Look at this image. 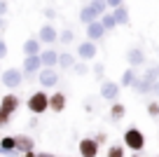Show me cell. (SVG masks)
<instances>
[{"instance_id": "6da1fadb", "label": "cell", "mask_w": 159, "mask_h": 157, "mask_svg": "<svg viewBox=\"0 0 159 157\" xmlns=\"http://www.w3.org/2000/svg\"><path fill=\"white\" fill-rule=\"evenodd\" d=\"M26 106H28V110L33 115H42L49 110V94L47 92H33L28 96V101H26Z\"/></svg>"}, {"instance_id": "7a4b0ae2", "label": "cell", "mask_w": 159, "mask_h": 157, "mask_svg": "<svg viewBox=\"0 0 159 157\" xmlns=\"http://www.w3.org/2000/svg\"><path fill=\"white\" fill-rule=\"evenodd\" d=\"M124 145L134 152H140L145 148V134L140 131L138 127H129L124 131Z\"/></svg>"}, {"instance_id": "3957f363", "label": "cell", "mask_w": 159, "mask_h": 157, "mask_svg": "<svg viewBox=\"0 0 159 157\" xmlns=\"http://www.w3.org/2000/svg\"><path fill=\"white\" fill-rule=\"evenodd\" d=\"M154 82H157V78L148 70L143 78H136V80H134L131 89H134L136 94H150V92H152V87H154Z\"/></svg>"}, {"instance_id": "277c9868", "label": "cell", "mask_w": 159, "mask_h": 157, "mask_svg": "<svg viewBox=\"0 0 159 157\" xmlns=\"http://www.w3.org/2000/svg\"><path fill=\"white\" fill-rule=\"evenodd\" d=\"M21 82H24V70H19V68H7V70H2V84H5L7 89L21 87Z\"/></svg>"}, {"instance_id": "5b68a950", "label": "cell", "mask_w": 159, "mask_h": 157, "mask_svg": "<svg viewBox=\"0 0 159 157\" xmlns=\"http://www.w3.org/2000/svg\"><path fill=\"white\" fill-rule=\"evenodd\" d=\"M38 80H40V84L45 89H49V87H54V84H59V73H56L54 68L42 66V68L38 70Z\"/></svg>"}, {"instance_id": "8992f818", "label": "cell", "mask_w": 159, "mask_h": 157, "mask_svg": "<svg viewBox=\"0 0 159 157\" xmlns=\"http://www.w3.org/2000/svg\"><path fill=\"white\" fill-rule=\"evenodd\" d=\"M40 68H42V61H40V54H26V59H24V66H21L24 75L33 78V75H38V70H40Z\"/></svg>"}, {"instance_id": "52a82bcc", "label": "cell", "mask_w": 159, "mask_h": 157, "mask_svg": "<svg viewBox=\"0 0 159 157\" xmlns=\"http://www.w3.org/2000/svg\"><path fill=\"white\" fill-rule=\"evenodd\" d=\"M119 82H110V80H101V96L105 101H117L119 96Z\"/></svg>"}, {"instance_id": "ba28073f", "label": "cell", "mask_w": 159, "mask_h": 157, "mask_svg": "<svg viewBox=\"0 0 159 157\" xmlns=\"http://www.w3.org/2000/svg\"><path fill=\"white\" fill-rule=\"evenodd\" d=\"M96 52H98V49H96V42H94V40H84V42L77 47V56H80L82 61H87V64H89L91 59H96Z\"/></svg>"}, {"instance_id": "9c48e42d", "label": "cell", "mask_w": 159, "mask_h": 157, "mask_svg": "<svg viewBox=\"0 0 159 157\" xmlns=\"http://www.w3.org/2000/svg\"><path fill=\"white\" fill-rule=\"evenodd\" d=\"M77 150H80V157H96L98 155V143H96V138H82Z\"/></svg>"}, {"instance_id": "30bf717a", "label": "cell", "mask_w": 159, "mask_h": 157, "mask_svg": "<svg viewBox=\"0 0 159 157\" xmlns=\"http://www.w3.org/2000/svg\"><path fill=\"white\" fill-rule=\"evenodd\" d=\"M19 106H21V101H19V96H14V94H5L2 96V101H0V108L5 110L7 115H14L16 110H19Z\"/></svg>"}, {"instance_id": "8fae6325", "label": "cell", "mask_w": 159, "mask_h": 157, "mask_svg": "<svg viewBox=\"0 0 159 157\" xmlns=\"http://www.w3.org/2000/svg\"><path fill=\"white\" fill-rule=\"evenodd\" d=\"M38 38H40V42H47V45H52V42H59V31H56L52 24H45L42 28H40Z\"/></svg>"}, {"instance_id": "7c38bea8", "label": "cell", "mask_w": 159, "mask_h": 157, "mask_svg": "<svg viewBox=\"0 0 159 157\" xmlns=\"http://www.w3.org/2000/svg\"><path fill=\"white\" fill-rule=\"evenodd\" d=\"M126 61H129L131 68H138V66H145V52L140 47H131L126 52Z\"/></svg>"}, {"instance_id": "4fadbf2b", "label": "cell", "mask_w": 159, "mask_h": 157, "mask_svg": "<svg viewBox=\"0 0 159 157\" xmlns=\"http://www.w3.org/2000/svg\"><path fill=\"white\" fill-rule=\"evenodd\" d=\"M108 33V31L103 28V24H101L98 19L96 21H89V24H87V38L89 40H103V35Z\"/></svg>"}, {"instance_id": "5bb4252c", "label": "cell", "mask_w": 159, "mask_h": 157, "mask_svg": "<svg viewBox=\"0 0 159 157\" xmlns=\"http://www.w3.org/2000/svg\"><path fill=\"white\" fill-rule=\"evenodd\" d=\"M40 61H42V66H47V68H54V66H59V52L56 49H42L40 52Z\"/></svg>"}, {"instance_id": "9a60e30c", "label": "cell", "mask_w": 159, "mask_h": 157, "mask_svg": "<svg viewBox=\"0 0 159 157\" xmlns=\"http://www.w3.org/2000/svg\"><path fill=\"white\" fill-rule=\"evenodd\" d=\"M66 108V94L63 92H54L49 96V110L52 113H63Z\"/></svg>"}, {"instance_id": "2e32d148", "label": "cell", "mask_w": 159, "mask_h": 157, "mask_svg": "<svg viewBox=\"0 0 159 157\" xmlns=\"http://www.w3.org/2000/svg\"><path fill=\"white\" fill-rule=\"evenodd\" d=\"M14 148L19 152H30L33 150V138H30L28 134H16L14 136Z\"/></svg>"}, {"instance_id": "e0dca14e", "label": "cell", "mask_w": 159, "mask_h": 157, "mask_svg": "<svg viewBox=\"0 0 159 157\" xmlns=\"http://www.w3.org/2000/svg\"><path fill=\"white\" fill-rule=\"evenodd\" d=\"M112 17H115V21H117V26H129V10H126L124 2L112 7Z\"/></svg>"}, {"instance_id": "ac0fdd59", "label": "cell", "mask_w": 159, "mask_h": 157, "mask_svg": "<svg viewBox=\"0 0 159 157\" xmlns=\"http://www.w3.org/2000/svg\"><path fill=\"white\" fill-rule=\"evenodd\" d=\"M96 19H98V12L91 5H84L80 10V21H82V24H89V21H96Z\"/></svg>"}, {"instance_id": "d6986e66", "label": "cell", "mask_w": 159, "mask_h": 157, "mask_svg": "<svg viewBox=\"0 0 159 157\" xmlns=\"http://www.w3.org/2000/svg\"><path fill=\"white\" fill-rule=\"evenodd\" d=\"M42 47H40V38H28L24 42V54H40Z\"/></svg>"}, {"instance_id": "ffe728a7", "label": "cell", "mask_w": 159, "mask_h": 157, "mask_svg": "<svg viewBox=\"0 0 159 157\" xmlns=\"http://www.w3.org/2000/svg\"><path fill=\"white\" fill-rule=\"evenodd\" d=\"M124 115H126V106H124V103H117V101H115L112 108H110V120H112V122H119Z\"/></svg>"}, {"instance_id": "44dd1931", "label": "cell", "mask_w": 159, "mask_h": 157, "mask_svg": "<svg viewBox=\"0 0 159 157\" xmlns=\"http://www.w3.org/2000/svg\"><path fill=\"white\" fill-rule=\"evenodd\" d=\"M136 78H138V75H136V70L129 66V68H126L124 73H122V80H119V87H131Z\"/></svg>"}, {"instance_id": "7402d4cb", "label": "cell", "mask_w": 159, "mask_h": 157, "mask_svg": "<svg viewBox=\"0 0 159 157\" xmlns=\"http://www.w3.org/2000/svg\"><path fill=\"white\" fill-rule=\"evenodd\" d=\"M59 66L61 68H66V70H70L75 66V56L70 54V52H63V54H59Z\"/></svg>"}, {"instance_id": "603a6c76", "label": "cell", "mask_w": 159, "mask_h": 157, "mask_svg": "<svg viewBox=\"0 0 159 157\" xmlns=\"http://www.w3.org/2000/svg\"><path fill=\"white\" fill-rule=\"evenodd\" d=\"M98 19H101V24H103V28H105V31H115V28H117V21H115V17H112V14H108V12H103Z\"/></svg>"}, {"instance_id": "cb8c5ba5", "label": "cell", "mask_w": 159, "mask_h": 157, "mask_svg": "<svg viewBox=\"0 0 159 157\" xmlns=\"http://www.w3.org/2000/svg\"><path fill=\"white\" fill-rule=\"evenodd\" d=\"M108 157H126V155H124V145H119V143L110 145V148H108Z\"/></svg>"}, {"instance_id": "d4e9b609", "label": "cell", "mask_w": 159, "mask_h": 157, "mask_svg": "<svg viewBox=\"0 0 159 157\" xmlns=\"http://www.w3.org/2000/svg\"><path fill=\"white\" fill-rule=\"evenodd\" d=\"M73 40H75V33H73L70 28H66V31H61V33H59V42H63V45H70Z\"/></svg>"}, {"instance_id": "484cf974", "label": "cell", "mask_w": 159, "mask_h": 157, "mask_svg": "<svg viewBox=\"0 0 159 157\" xmlns=\"http://www.w3.org/2000/svg\"><path fill=\"white\" fill-rule=\"evenodd\" d=\"M89 5H91V7H94V10H96V12H98V17H101V14H103V12H108V2H105V0H91Z\"/></svg>"}, {"instance_id": "4316f807", "label": "cell", "mask_w": 159, "mask_h": 157, "mask_svg": "<svg viewBox=\"0 0 159 157\" xmlns=\"http://www.w3.org/2000/svg\"><path fill=\"white\" fill-rule=\"evenodd\" d=\"M148 113H150V117H154V120L159 117V101H150L148 103Z\"/></svg>"}, {"instance_id": "83f0119b", "label": "cell", "mask_w": 159, "mask_h": 157, "mask_svg": "<svg viewBox=\"0 0 159 157\" xmlns=\"http://www.w3.org/2000/svg\"><path fill=\"white\" fill-rule=\"evenodd\" d=\"M73 70H75L77 75H84L87 70H89V68H87V61H82V64H75V66H73Z\"/></svg>"}, {"instance_id": "f1b7e54d", "label": "cell", "mask_w": 159, "mask_h": 157, "mask_svg": "<svg viewBox=\"0 0 159 157\" xmlns=\"http://www.w3.org/2000/svg\"><path fill=\"white\" fill-rule=\"evenodd\" d=\"M10 117H12V115H7L5 110L0 108V127H7V124H10Z\"/></svg>"}, {"instance_id": "f546056e", "label": "cell", "mask_w": 159, "mask_h": 157, "mask_svg": "<svg viewBox=\"0 0 159 157\" xmlns=\"http://www.w3.org/2000/svg\"><path fill=\"white\" fill-rule=\"evenodd\" d=\"M103 73H105V66H103V64H96V66H94V75H96L98 80H103Z\"/></svg>"}, {"instance_id": "4dcf8cb0", "label": "cell", "mask_w": 159, "mask_h": 157, "mask_svg": "<svg viewBox=\"0 0 159 157\" xmlns=\"http://www.w3.org/2000/svg\"><path fill=\"white\" fill-rule=\"evenodd\" d=\"M5 56H7V42L0 38V59H5Z\"/></svg>"}, {"instance_id": "1f68e13d", "label": "cell", "mask_w": 159, "mask_h": 157, "mask_svg": "<svg viewBox=\"0 0 159 157\" xmlns=\"http://www.w3.org/2000/svg\"><path fill=\"white\" fill-rule=\"evenodd\" d=\"M7 10H10V5H7V0H0V17H5Z\"/></svg>"}, {"instance_id": "d6a6232c", "label": "cell", "mask_w": 159, "mask_h": 157, "mask_svg": "<svg viewBox=\"0 0 159 157\" xmlns=\"http://www.w3.org/2000/svg\"><path fill=\"white\" fill-rule=\"evenodd\" d=\"M45 17H47V19H56V12L52 10V7H47V10H45Z\"/></svg>"}, {"instance_id": "836d02e7", "label": "cell", "mask_w": 159, "mask_h": 157, "mask_svg": "<svg viewBox=\"0 0 159 157\" xmlns=\"http://www.w3.org/2000/svg\"><path fill=\"white\" fill-rule=\"evenodd\" d=\"M105 2H108V7H117V5H122L124 0H105Z\"/></svg>"}, {"instance_id": "e575fe53", "label": "cell", "mask_w": 159, "mask_h": 157, "mask_svg": "<svg viewBox=\"0 0 159 157\" xmlns=\"http://www.w3.org/2000/svg\"><path fill=\"white\" fill-rule=\"evenodd\" d=\"M148 70H150V73H152V75H154V78H157V80H159V64H157V66H152V68H148Z\"/></svg>"}, {"instance_id": "d590c367", "label": "cell", "mask_w": 159, "mask_h": 157, "mask_svg": "<svg viewBox=\"0 0 159 157\" xmlns=\"http://www.w3.org/2000/svg\"><path fill=\"white\" fill-rule=\"evenodd\" d=\"M96 143H98V145H101V143H105V134H96Z\"/></svg>"}, {"instance_id": "8d00e7d4", "label": "cell", "mask_w": 159, "mask_h": 157, "mask_svg": "<svg viewBox=\"0 0 159 157\" xmlns=\"http://www.w3.org/2000/svg\"><path fill=\"white\" fill-rule=\"evenodd\" d=\"M7 28V21H5V17H0V33Z\"/></svg>"}, {"instance_id": "74e56055", "label": "cell", "mask_w": 159, "mask_h": 157, "mask_svg": "<svg viewBox=\"0 0 159 157\" xmlns=\"http://www.w3.org/2000/svg\"><path fill=\"white\" fill-rule=\"evenodd\" d=\"M152 94H154V96H159V80L154 82V87H152Z\"/></svg>"}, {"instance_id": "f35d334b", "label": "cell", "mask_w": 159, "mask_h": 157, "mask_svg": "<svg viewBox=\"0 0 159 157\" xmlns=\"http://www.w3.org/2000/svg\"><path fill=\"white\" fill-rule=\"evenodd\" d=\"M24 157H38V152H33V150H30V152H24Z\"/></svg>"}, {"instance_id": "ab89813d", "label": "cell", "mask_w": 159, "mask_h": 157, "mask_svg": "<svg viewBox=\"0 0 159 157\" xmlns=\"http://www.w3.org/2000/svg\"><path fill=\"white\" fill-rule=\"evenodd\" d=\"M38 157H54L52 152H38Z\"/></svg>"}, {"instance_id": "60d3db41", "label": "cell", "mask_w": 159, "mask_h": 157, "mask_svg": "<svg viewBox=\"0 0 159 157\" xmlns=\"http://www.w3.org/2000/svg\"><path fill=\"white\" fill-rule=\"evenodd\" d=\"M131 157H140V155H138V152H134V155H131Z\"/></svg>"}, {"instance_id": "b9f144b4", "label": "cell", "mask_w": 159, "mask_h": 157, "mask_svg": "<svg viewBox=\"0 0 159 157\" xmlns=\"http://www.w3.org/2000/svg\"><path fill=\"white\" fill-rule=\"evenodd\" d=\"M157 54H159V52H157Z\"/></svg>"}, {"instance_id": "7bdbcfd3", "label": "cell", "mask_w": 159, "mask_h": 157, "mask_svg": "<svg viewBox=\"0 0 159 157\" xmlns=\"http://www.w3.org/2000/svg\"><path fill=\"white\" fill-rule=\"evenodd\" d=\"M157 157H159V155H157Z\"/></svg>"}]
</instances>
